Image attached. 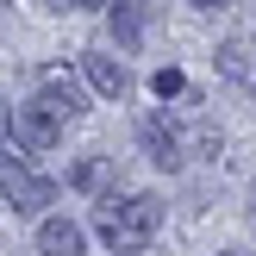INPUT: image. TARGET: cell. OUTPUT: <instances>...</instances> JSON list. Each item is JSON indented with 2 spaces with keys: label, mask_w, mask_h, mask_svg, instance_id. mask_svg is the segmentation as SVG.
<instances>
[{
  "label": "cell",
  "mask_w": 256,
  "mask_h": 256,
  "mask_svg": "<svg viewBox=\"0 0 256 256\" xmlns=\"http://www.w3.org/2000/svg\"><path fill=\"white\" fill-rule=\"evenodd\" d=\"M194 6H206V12H225V6H232V0H194Z\"/></svg>",
  "instance_id": "15"
},
{
  "label": "cell",
  "mask_w": 256,
  "mask_h": 256,
  "mask_svg": "<svg viewBox=\"0 0 256 256\" xmlns=\"http://www.w3.org/2000/svg\"><path fill=\"white\" fill-rule=\"evenodd\" d=\"M0 200L19 206V212H44L50 200H56V182L38 175V169H25V162H12V156H0Z\"/></svg>",
  "instance_id": "2"
},
{
  "label": "cell",
  "mask_w": 256,
  "mask_h": 256,
  "mask_svg": "<svg viewBox=\"0 0 256 256\" xmlns=\"http://www.w3.org/2000/svg\"><path fill=\"white\" fill-rule=\"evenodd\" d=\"M19 150V132H12V106L0 100V156H12Z\"/></svg>",
  "instance_id": "12"
},
{
  "label": "cell",
  "mask_w": 256,
  "mask_h": 256,
  "mask_svg": "<svg viewBox=\"0 0 256 256\" xmlns=\"http://www.w3.org/2000/svg\"><path fill=\"white\" fill-rule=\"evenodd\" d=\"M38 6H44V12H69V0H38Z\"/></svg>",
  "instance_id": "13"
},
{
  "label": "cell",
  "mask_w": 256,
  "mask_h": 256,
  "mask_svg": "<svg viewBox=\"0 0 256 256\" xmlns=\"http://www.w3.org/2000/svg\"><path fill=\"white\" fill-rule=\"evenodd\" d=\"M219 69L232 75V82H256V75H250V50H244V44H219Z\"/></svg>",
  "instance_id": "10"
},
{
  "label": "cell",
  "mask_w": 256,
  "mask_h": 256,
  "mask_svg": "<svg viewBox=\"0 0 256 256\" xmlns=\"http://www.w3.org/2000/svg\"><path fill=\"white\" fill-rule=\"evenodd\" d=\"M225 256H244V250H225Z\"/></svg>",
  "instance_id": "16"
},
{
  "label": "cell",
  "mask_w": 256,
  "mask_h": 256,
  "mask_svg": "<svg viewBox=\"0 0 256 256\" xmlns=\"http://www.w3.org/2000/svg\"><path fill=\"white\" fill-rule=\"evenodd\" d=\"M82 250H88V238H82L75 219H44L38 225V256H82Z\"/></svg>",
  "instance_id": "7"
},
{
  "label": "cell",
  "mask_w": 256,
  "mask_h": 256,
  "mask_svg": "<svg viewBox=\"0 0 256 256\" xmlns=\"http://www.w3.org/2000/svg\"><path fill=\"white\" fill-rule=\"evenodd\" d=\"M82 75H88V88H94V94H106V100H125V94H132V69H125L119 56L82 50Z\"/></svg>",
  "instance_id": "6"
},
{
  "label": "cell",
  "mask_w": 256,
  "mask_h": 256,
  "mask_svg": "<svg viewBox=\"0 0 256 256\" xmlns=\"http://www.w3.org/2000/svg\"><path fill=\"white\" fill-rule=\"evenodd\" d=\"M156 225H162V200L156 194H100L94 200V232H100V244H106L112 256H138L156 238Z\"/></svg>",
  "instance_id": "1"
},
{
  "label": "cell",
  "mask_w": 256,
  "mask_h": 256,
  "mask_svg": "<svg viewBox=\"0 0 256 256\" xmlns=\"http://www.w3.org/2000/svg\"><path fill=\"white\" fill-rule=\"evenodd\" d=\"M38 100H44V106L56 112L62 125H75V119H82V112H88V88L75 82L69 69H44V94H38Z\"/></svg>",
  "instance_id": "5"
},
{
  "label": "cell",
  "mask_w": 256,
  "mask_h": 256,
  "mask_svg": "<svg viewBox=\"0 0 256 256\" xmlns=\"http://www.w3.org/2000/svg\"><path fill=\"white\" fill-rule=\"evenodd\" d=\"M106 182H112V162L106 156H82L69 169V188H82V194H106Z\"/></svg>",
  "instance_id": "9"
},
{
  "label": "cell",
  "mask_w": 256,
  "mask_h": 256,
  "mask_svg": "<svg viewBox=\"0 0 256 256\" xmlns=\"http://www.w3.org/2000/svg\"><path fill=\"white\" fill-rule=\"evenodd\" d=\"M88 6H106V0H69V12H88Z\"/></svg>",
  "instance_id": "14"
},
{
  "label": "cell",
  "mask_w": 256,
  "mask_h": 256,
  "mask_svg": "<svg viewBox=\"0 0 256 256\" xmlns=\"http://www.w3.org/2000/svg\"><path fill=\"white\" fill-rule=\"evenodd\" d=\"M138 138H144V156L156 162V169H182L188 162V144H182V132H175L162 112H150L144 125H138Z\"/></svg>",
  "instance_id": "4"
},
{
  "label": "cell",
  "mask_w": 256,
  "mask_h": 256,
  "mask_svg": "<svg viewBox=\"0 0 256 256\" xmlns=\"http://www.w3.org/2000/svg\"><path fill=\"white\" fill-rule=\"evenodd\" d=\"M106 19H112L119 50H138V44H144V0H106Z\"/></svg>",
  "instance_id": "8"
},
{
  "label": "cell",
  "mask_w": 256,
  "mask_h": 256,
  "mask_svg": "<svg viewBox=\"0 0 256 256\" xmlns=\"http://www.w3.org/2000/svg\"><path fill=\"white\" fill-rule=\"evenodd\" d=\"M12 132H19V150H56L62 119L44 106V100H25V106L12 112Z\"/></svg>",
  "instance_id": "3"
},
{
  "label": "cell",
  "mask_w": 256,
  "mask_h": 256,
  "mask_svg": "<svg viewBox=\"0 0 256 256\" xmlns=\"http://www.w3.org/2000/svg\"><path fill=\"white\" fill-rule=\"evenodd\" d=\"M150 94H156V100L188 94V75H182V69H156V75H150Z\"/></svg>",
  "instance_id": "11"
}]
</instances>
